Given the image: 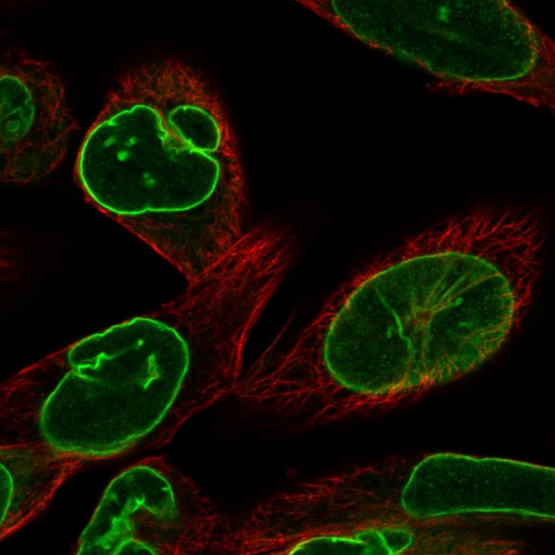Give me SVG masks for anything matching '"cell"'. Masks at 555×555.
Returning <instances> with one entry per match:
<instances>
[{
    "label": "cell",
    "instance_id": "1",
    "mask_svg": "<svg viewBox=\"0 0 555 555\" xmlns=\"http://www.w3.org/2000/svg\"><path fill=\"white\" fill-rule=\"evenodd\" d=\"M368 272V348L410 402L497 354L520 330L540 274L520 234L479 210L408 238Z\"/></svg>",
    "mask_w": 555,
    "mask_h": 555
},
{
    "label": "cell",
    "instance_id": "2",
    "mask_svg": "<svg viewBox=\"0 0 555 555\" xmlns=\"http://www.w3.org/2000/svg\"><path fill=\"white\" fill-rule=\"evenodd\" d=\"M82 144L118 207L160 237L195 239L246 216L234 128L210 79L185 61L121 74Z\"/></svg>",
    "mask_w": 555,
    "mask_h": 555
},
{
    "label": "cell",
    "instance_id": "3",
    "mask_svg": "<svg viewBox=\"0 0 555 555\" xmlns=\"http://www.w3.org/2000/svg\"><path fill=\"white\" fill-rule=\"evenodd\" d=\"M16 391L38 439L85 462L164 443L165 413L135 318L22 369Z\"/></svg>",
    "mask_w": 555,
    "mask_h": 555
},
{
    "label": "cell",
    "instance_id": "4",
    "mask_svg": "<svg viewBox=\"0 0 555 555\" xmlns=\"http://www.w3.org/2000/svg\"><path fill=\"white\" fill-rule=\"evenodd\" d=\"M410 464L393 457L300 483L275 495L270 523L280 554H417L420 526L407 489Z\"/></svg>",
    "mask_w": 555,
    "mask_h": 555
},
{
    "label": "cell",
    "instance_id": "5",
    "mask_svg": "<svg viewBox=\"0 0 555 555\" xmlns=\"http://www.w3.org/2000/svg\"><path fill=\"white\" fill-rule=\"evenodd\" d=\"M227 519L163 455L125 468L107 488L75 554H195L215 552Z\"/></svg>",
    "mask_w": 555,
    "mask_h": 555
},
{
    "label": "cell",
    "instance_id": "6",
    "mask_svg": "<svg viewBox=\"0 0 555 555\" xmlns=\"http://www.w3.org/2000/svg\"><path fill=\"white\" fill-rule=\"evenodd\" d=\"M78 128L49 63L7 52L1 66V180L25 185L52 172Z\"/></svg>",
    "mask_w": 555,
    "mask_h": 555
},
{
    "label": "cell",
    "instance_id": "7",
    "mask_svg": "<svg viewBox=\"0 0 555 555\" xmlns=\"http://www.w3.org/2000/svg\"><path fill=\"white\" fill-rule=\"evenodd\" d=\"M157 310L164 359L185 409L194 416L225 398L232 385L229 322L215 296L195 282Z\"/></svg>",
    "mask_w": 555,
    "mask_h": 555
},
{
    "label": "cell",
    "instance_id": "8",
    "mask_svg": "<svg viewBox=\"0 0 555 555\" xmlns=\"http://www.w3.org/2000/svg\"><path fill=\"white\" fill-rule=\"evenodd\" d=\"M0 450L3 539L43 511L61 484L85 461L38 439L6 442Z\"/></svg>",
    "mask_w": 555,
    "mask_h": 555
}]
</instances>
